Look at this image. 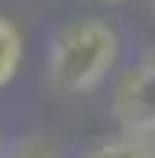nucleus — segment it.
<instances>
[{
    "instance_id": "1",
    "label": "nucleus",
    "mask_w": 155,
    "mask_h": 158,
    "mask_svg": "<svg viewBox=\"0 0 155 158\" xmlns=\"http://www.w3.org/2000/svg\"><path fill=\"white\" fill-rule=\"evenodd\" d=\"M122 55V37L107 19H70L44 48V81L63 96H89L111 77Z\"/></svg>"
},
{
    "instance_id": "2",
    "label": "nucleus",
    "mask_w": 155,
    "mask_h": 158,
    "mask_svg": "<svg viewBox=\"0 0 155 158\" xmlns=\"http://www.w3.org/2000/svg\"><path fill=\"white\" fill-rule=\"evenodd\" d=\"M107 114L118 132L155 140V48L137 55L126 70H118L107 99Z\"/></svg>"
},
{
    "instance_id": "3",
    "label": "nucleus",
    "mask_w": 155,
    "mask_h": 158,
    "mask_svg": "<svg viewBox=\"0 0 155 158\" xmlns=\"http://www.w3.org/2000/svg\"><path fill=\"white\" fill-rule=\"evenodd\" d=\"M81 158H155V140L152 136H133V132H115L85 147Z\"/></svg>"
},
{
    "instance_id": "4",
    "label": "nucleus",
    "mask_w": 155,
    "mask_h": 158,
    "mask_svg": "<svg viewBox=\"0 0 155 158\" xmlns=\"http://www.w3.org/2000/svg\"><path fill=\"white\" fill-rule=\"evenodd\" d=\"M22 63H26V37L7 15H0V92L19 77Z\"/></svg>"
},
{
    "instance_id": "5",
    "label": "nucleus",
    "mask_w": 155,
    "mask_h": 158,
    "mask_svg": "<svg viewBox=\"0 0 155 158\" xmlns=\"http://www.w3.org/2000/svg\"><path fill=\"white\" fill-rule=\"evenodd\" d=\"M4 158H59V143L41 136V132H30L15 143H7V155Z\"/></svg>"
},
{
    "instance_id": "6",
    "label": "nucleus",
    "mask_w": 155,
    "mask_h": 158,
    "mask_svg": "<svg viewBox=\"0 0 155 158\" xmlns=\"http://www.w3.org/2000/svg\"><path fill=\"white\" fill-rule=\"evenodd\" d=\"M7 155V140H4V129H0V158Z\"/></svg>"
},
{
    "instance_id": "7",
    "label": "nucleus",
    "mask_w": 155,
    "mask_h": 158,
    "mask_svg": "<svg viewBox=\"0 0 155 158\" xmlns=\"http://www.w3.org/2000/svg\"><path fill=\"white\" fill-rule=\"evenodd\" d=\"M100 4H129V0H100Z\"/></svg>"
},
{
    "instance_id": "8",
    "label": "nucleus",
    "mask_w": 155,
    "mask_h": 158,
    "mask_svg": "<svg viewBox=\"0 0 155 158\" xmlns=\"http://www.w3.org/2000/svg\"><path fill=\"white\" fill-rule=\"evenodd\" d=\"M152 7H155V0H152Z\"/></svg>"
}]
</instances>
